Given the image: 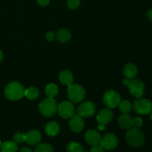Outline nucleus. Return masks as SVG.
<instances>
[{"mask_svg":"<svg viewBox=\"0 0 152 152\" xmlns=\"http://www.w3.org/2000/svg\"><path fill=\"white\" fill-rule=\"evenodd\" d=\"M0 152H1V151H0Z\"/></svg>","mask_w":152,"mask_h":152,"instance_id":"nucleus-38","label":"nucleus"},{"mask_svg":"<svg viewBox=\"0 0 152 152\" xmlns=\"http://www.w3.org/2000/svg\"><path fill=\"white\" fill-rule=\"evenodd\" d=\"M13 141L16 143H22L25 142V134L22 132H17L13 135Z\"/></svg>","mask_w":152,"mask_h":152,"instance_id":"nucleus-26","label":"nucleus"},{"mask_svg":"<svg viewBox=\"0 0 152 152\" xmlns=\"http://www.w3.org/2000/svg\"><path fill=\"white\" fill-rule=\"evenodd\" d=\"M70 129L75 133H80L84 128V120L78 114L74 115L69 122Z\"/></svg>","mask_w":152,"mask_h":152,"instance_id":"nucleus-12","label":"nucleus"},{"mask_svg":"<svg viewBox=\"0 0 152 152\" xmlns=\"http://www.w3.org/2000/svg\"><path fill=\"white\" fill-rule=\"evenodd\" d=\"M83 152H88V151H83Z\"/></svg>","mask_w":152,"mask_h":152,"instance_id":"nucleus-37","label":"nucleus"},{"mask_svg":"<svg viewBox=\"0 0 152 152\" xmlns=\"http://www.w3.org/2000/svg\"><path fill=\"white\" fill-rule=\"evenodd\" d=\"M118 123L123 129H129L132 127L133 119L127 114H123L118 119Z\"/></svg>","mask_w":152,"mask_h":152,"instance_id":"nucleus-16","label":"nucleus"},{"mask_svg":"<svg viewBox=\"0 0 152 152\" xmlns=\"http://www.w3.org/2000/svg\"><path fill=\"white\" fill-rule=\"evenodd\" d=\"M123 73L127 79H134L137 75V68L134 64L129 63L125 66Z\"/></svg>","mask_w":152,"mask_h":152,"instance_id":"nucleus-17","label":"nucleus"},{"mask_svg":"<svg viewBox=\"0 0 152 152\" xmlns=\"http://www.w3.org/2000/svg\"><path fill=\"white\" fill-rule=\"evenodd\" d=\"M121 101L120 94L114 90H108L104 94L103 102L108 108H114L118 106Z\"/></svg>","mask_w":152,"mask_h":152,"instance_id":"nucleus-7","label":"nucleus"},{"mask_svg":"<svg viewBox=\"0 0 152 152\" xmlns=\"http://www.w3.org/2000/svg\"><path fill=\"white\" fill-rule=\"evenodd\" d=\"M80 0H67V5L70 9L75 10L80 6Z\"/></svg>","mask_w":152,"mask_h":152,"instance_id":"nucleus-27","label":"nucleus"},{"mask_svg":"<svg viewBox=\"0 0 152 152\" xmlns=\"http://www.w3.org/2000/svg\"><path fill=\"white\" fill-rule=\"evenodd\" d=\"M59 126L56 122H50L45 126V132L48 136L54 137L59 133Z\"/></svg>","mask_w":152,"mask_h":152,"instance_id":"nucleus-18","label":"nucleus"},{"mask_svg":"<svg viewBox=\"0 0 152 152\" xmlns=\"http://www.w3.org/2000/svg\"><path fill=\"white\" fill-rule=\"evenodd\" d=\"M2 59H3V53L2 51L0 50V63H1V62L2 61Z\"/></svg>","mask_w":152,"mask_h":152,"instance_id":"nucleus-34","label":"nucleus"},{"mask_svg":"<svg viewBox=\"0 0 152 152\" xmlns=\"http://www.w3.org/2000/svg\"><path fill=\"white\" fill-rule=\"evenodd\" d=\"M91 152H104V148L100 145V144H96V145H93L91 148Z\"/></svg>","mask_w":152,"mask_h":152,"instance_id":"nucleus-29","label":"nucleus"},{"mask_svg":"<svg viewBox=\"0 0 152 152\" xmlns=\"http://www.w3.org/2000/svg\"><path fill=\"white\" fill-rule=\"evenodd\" d=\"M1 152H16L18 145L14 141H6L1 145Z\"/></svg>","mask_w":152,"mask_h":152,"instance_id":"nucleus-19","label":"nucleus"},{"mask_svg":"<svg viewBox=\"0 0 152 152\" xmlns=\"http://www.w3.org/2000/svg\"><path fill=\"white\" fill-rule=\"evenodd\" d=\"M112 118L113 113L109 108H103L101 110L96 116V120L99 123L98 129L100 131H103L105 128V125L109 123Z\"/></svg>","mask_w":152,"mask_h":152,"instance_id":"nucleus-8","label":"nucleus"},{"mask_svg":"<svg viewBox=\"0 0 152 152\" xmlns=\"http://www.w3.org/2000/svg\"><path fill=\"white\" fill-rule=\"evenodd\" d=\"M45 94L49 98H54L58 94V88L53 83H50L45 88Z\"/></svg>","mask_w":152,"mask_h":152,"instance_id":"nucleus-23","label":"nucleus"},{"mask_svg":"<svg viewBox=\"0 0 152 152\" xmlns=\"http://www.w3.org/2000/svg\"><path fill=\"white\" fill-rule=\"evenodd\" d=\"M147 16H148L149 20L152 21V8L150 9V10H148V11L147 12Z\"/></svg>","mask_w":152,"mask_h":152,"instance_id":"nucleus-33","label":"nucleus"},{"mask_svg":"<svg viewBox=\"0 0 152 152\" xmlns=\"http://www.w3.org/2000/svg\"><path fill=\"white\" fill-rule=\"evenodd\" d=\"M25 88L18 82L10 83L4 89V95L10 100H19L25 96Z\"/></svg>","mask_w":152,"mask_h":152,"instance_id":"nucleus-1","label":"nucleus"},{"mask_svg":"<svg viewBox=\"0 0 152 152\" xmlns=\"http://www.w3.org/2000/svg\"><path fill=\"white\" fill-rule=\"evenodd\" d=\"M120 112L123 114H130L132 111V105L128 100H121L119 104Z\"/></svg>","mask_w":152,"mask_h":152,"instance_id":"nucleus-22","label":"nucleus"},{"mask_svg":"<svg viewBox=\"0 0 152 152\" xmlns=\"http://www.w3.org/2000/svg\"><path fill=\"white\" fill-rule=\"evenodd\" d=\"M19 152H34V151L28 147H24V148H21Z\"/></svg>","mask_w":152,"mask_h":152,"instance_id":"nucleus-32","label":"nucleus"},{"mask_svg":"<svg viewBox=\"0 0 152 152\" xmlns=\"http://www.w3.org/2000/svg\"><path fill=\"white\" fill-rule=\"evenodd\" d=\"M142 120L141 117H136V118L133 119V123H132V126L135 128H137V129H140L141 126H142Z\"/></svg>","mask_w":152,"mask_h":152,"instance_id":"nucleus-28","label":"nucleus"},{"mask_svg":"<svg viewBox=\"0 0 152 152\" xmlns=\"http://www.w3.org/2000/svg\"><path fill=\"white\" fill-rule=\"evenodd\" d=\"M59 79L62 84L68 86L72 84L73 82H74V77H73L72 73L70 72L69 71H67V70L61 71L59 76Z\"/></svg>","mask_w":152,"mask_h":152,"instance_id":"nucleus-15","label":"nucleus"},{"mask_svg":"<svg viewBox=\"0 0 152 152\" xmlns=\"http://www.w3.org/2000/svg\"><path fill=\"white\" fill-rule=\"evenodd\" d=\"M99 144L104 149L114 150L118 145V139L113 134H107L101 138Z\"/></svg>","mask_w":152,"mask_h":152,"instance_id":"nucleus-10","label":"nucleus"},{"mask_svg":"<svg viewBox=\"0 0 152 152\" xmlns=\"http://www.w3.org/2000/svg\"><path fill=\"white\" fill-rule=\"evenodd\" d=\"M42 139V135L39 131L31 130L25 134V142L31 145H35L39 143Z\"/></svg>","mask_w":152,"mask_h":152,"instance_id":"nucleus-13","label":"nucleus"},{"mask_svg":"<svg viewBox=\"0 0 152 152\" xmlns=\"http://www.w3.org/2000/svg\"><path fill=\"white\" fill-rule=\"evenodd\" d=\"M55 36H56V34H55L53 31H49V32L46 34V39H47L49 42H52L54 39Z\"/></svg>","mask_w":152,"mask_h":152,"instance_id":"nucleus-30","label":"nucleus"},{"mask_svg":"<svg viewBox=\"0 0 152 152\" xmlns=\"http://www.w3.org/2000/svg\"><path fill=\"white\" fill-rule=\"evenodd\" d=\"M133 108L135 112L141 115L150 114L152 110V103L150 100L143 98H138L133 104Z\"/></svg>","mask_w":152,"mask_h":152,"instance_id":"nucleus-6","label":"nucleus"},{"mask_svg":"<svg viewBox=\"0 0 152 152\" xmlns=\"http://www.w3.org/2000/svg\"><path fill=\"white\" fill-rule=\"evenodd\" d=\"M71 34L68 30L67 29H61L57 31L56 34V38L60 42H68L71 39Z\"/></svg>","mask_w":152,"mask_h":152,"instance_id":"nucleus-20","label":"nucleus"},{"mask_svg":"<svg viewBox=\"0 0 152 152\" xmlns=\"http://www.w3.org/2000/svg\"><path fill=\"white\" fill-rule=\"evenodd\" d=\"M58 113L64 119H71L74 115V106L69 101H64L58 105Z\"/></svg>","mask_w":152,"mask_h":152,"instance_id":"nucleus-9","label":"nucleus"},{"mask_svg":"<svg viewBox=\"0 0 152 152\" xmlns=\"http://www.w3.org/2000/svg\"><path fill=\"white\" fill-rule=\"evenodd\" d=\"M34 152H53V149L50 144L41 143L36 147Z\"/></svg>","mask_w":152,"mask_h":152,"instance_id":"nucleus-25","label":"nucleus"},{"mask_svg":"<svg viewBox=\"0 0 152 152\" xmlns=\"http://www.w3.org/2000/svg\"><path fill=\"white\" fill-rule=\"evenodd\" d=\"M126 141L133 147H140L145 142L143 133L137 128H130L126 133Z\"/></svg>","mask_w":152,"mask_h":152,"instance_id":"nucleus-2","label":"nucleus"},{"mask_svg":"<svg viewBox=\"0 0 152 152\" xmlns=\"http://www.w3.org/2000/svg\"><path fill=\"white\" fill-rule=\"evenodd\" d=\"M37 2L41 6H46L49 4L50 0H37Z\"/></svg>","mask_w":152,"mask_h":152,"instance_id":"nucleus-31","label":"nucleus"},{"mask_svg":"<svg viewBox=\"0 0 152 152\" xmlns=\"http://www.w3.org/2000/svg\"><path fill=\"white\" fill-rule=\"evenodd\" d=\"M125 86H129L131 94L137 98H140L145 93V86L141 80L136 79H126L123 81Z\"/></svg>","mask_w":152,"mask_h":152,"instance_id":"nucleus-3","label":"nucleus"},{"mask_svg":"<svg viewBox=\"0 0 152 152\" xmlns=\"http://www.w3.org/2000/svg\"><path fill=\"white\" fill-rule=\"evenodd\" d=\"M67 93L70 100L74 103L82 102L86 96L85 89L81 86L77 84H71L68 86Z\"/></svg>","mask_w":152,"mask_h":152,"instance_id":"nucleus-5","label":"nucleus"},{"mask_svg":"<svg viewBox=\"0 0 152 152\" xmlns=\"http://www.w3.org/2000/svg\"><path fill=\"white\" fill-rule=\"evenodd\" d=\"M39 111L45 117H52L57 112L58 105L53 98H46L39 104Z\"/></svg>","mask_w":152,"mask_h":152,"instance_id":"nucleus-4","label":"nucleus"},{"mask_svg":"<svg viewBox=\"0 0 152 152\" xmlns=\"http://www.w3.org/2000/svg\"><path fill=\"white\" fill-rule=\"evenodd\" d=\"M85 139H86V142L90 144V145H94L99 143L101 140V136L98 132L91 129V130L87 131V132L86 133Z\"/></svg>","mask_w":152,"mask_h":152,"instance_id":"nucleus-14","label":"nucleus"},{"mask_svg":"<svg viewBox=\"0 0 152 152\" xmlns=\"http://www.w3.org/2000/svg\"><path fill=\"white\" fill-rule=\"evenodd\" d=\"M66 149L68 152H83V148L79 142H71L67 145Z\"/></svg>","mask_w":152,"mask_h":152,"instance_id":"nucleus-24","label":"nucleus"},{"mask_svg":"<svg viewBox=\"0 0 152 152\" xmlns=\"http://www.w3.org/2000/svg\"><path fill=\"white\" fill-rule=\"evenodd\" d=\"M150 119H151V120L152 121V110L151 112H150Z\"/></svg>","mask_w":152,"mask_h":152,"instance_id":"nucleus-35","label":"nucleus"},{"mask_svg":"<svg viewBox=\"0 0 152 152\" xmlns=\"http://www.w3.org/2000/svg\"><path fill=\"white\" fill-rule=\"evenodd\" d=\"M96 111V106L91 102H84L79 105L77 114L82 117H90L94 115Z\"/></svg>","mask_w":152,"mask_h":152,"instance_id":"nucleus-11","label":"nucleus"},{"mask_svg":"<svg viewBox=\"0 0 152 152\" xmlns=\"http://www.w3.org/2000/svg\"><path fill=\"white\" fill-rule=\"evenodd\" d=\"M39 92L37 88L30 87L25 90V96L31 100L37 99L39 97Z\"/></svg>","mask_w":152,"mask_h":152,"instance_id":"nucleus-21","label":"nucleus"},{"mask_svg":"<svg viewBox=\"0 0 152 152\" xmlns=\"http://www.w3.org/2000/svg\"><path fill=\"white\" fill-rule=\"evenodd\" d=\"M1 141H0V147H1Z\"/></svg>","mask_w":152,"mask_h":152,"instance_id":"nucleus-36","label":"nucleus"}]
</instances>
